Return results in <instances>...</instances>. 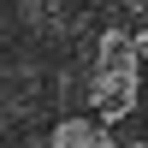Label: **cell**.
Segmentation results:
<instances>
[{"label":"cell","instance_id":"3","mask_svg":"<svg viewBox=\"0 0 148 148\" xmlns=\"http://www.w3.org/2000/svg\"><path fill=\"white\" fill-rule=\"evenodd\" d=\"M125 6H130V12H148V0H125Z\"/></svg>","mask_w":148,"mask_h":148},{"label":"cell","instance_id":"1","mask_svg":"<svg viewBox=\"0 0 148 148\" xmlns=\"http://www.w3.org/2000/svg\"><path fill=\"white\" fill-rule=\"evenodd\" d=\"M136 36L125 30H107L101 36V53H95V77H89V101L95 113H101V125H113V119H125L130 107H136Z\"/></svg>","mask_w":148,"mask_h":148},{"label":"cell","instance_id":"2","mask_svg":"<svg viewBox=\"0 0 148 148\" xmlns=\"http://www.w3.org/2000/svg\"><path fill=\"white\" fill-rule=\"evenodd\" d=\"M47 148H113V136L95 119H65V125H53V142Z\"/></svg>","mask_w":148,"mask_h":148}]
</instances>
